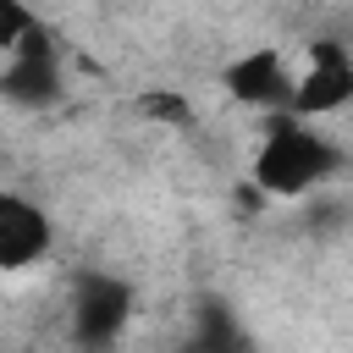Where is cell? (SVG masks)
<instances>
[{"label":"cell","mask_w":353,"mask_h":353,"mask_svg":"<svg viewBox=\"0 0 353 353\" xmlns=\"http://www.w3.org/2000/svg\"><path fill=\"white\" fill-rule=\"evenodd\" d=\"M143 121H160V127H193V105H188V94H176V88H149V94H138V105H132Z\"/></svg>","instance_id":"8"},{"label":"cell","mask_w":353,"mask_h":353,"mask_svg":"<svg viewBox=\"0 0 353 353\" xmlns=\"http://www.w3.org/2000/svg\"><path fill=\"white\" fill-rule=\"evenodd\" d=\"M55 243V226L44 215V204H33L28 193H0V270H28L33 259H44Z\"/></svg>","instance_id":"6"},{"label":"cell","mask_w":353,"mask_h":353,"mask_svg":"<svg viewBox=\"0 0 353 353\" xmlns=\"http://www.w3.org/2000/svg\"><path fill=\"white\" fill-rule=\"evenodd\" d=\"M342 171V149L303 116H270L259 154H254V188L276 199H298Z\"/></svg>","instance_id":"1"},{"label":"cell","mask_w":353,"mask_h":353,"mask_svg":"<svg viewBox=\"0 0 353 353\" xmlns=\"http://www.w3.org/2000/svg\"><path fill=\"white\" fill-rule=\"evenodd\" d=\"M221 83H226V94H232L237 105L265 110V121H270V116H292L298 72L287 66V55H281L276 44H254V50H243L237 61H226Z\"/></svg>","instance_id":"3"},{"label":"cell","mask_w":353,"mask_h":353,"mask_svg":"<svg viewBox=\"0 0 353 353\" xmlns=\"http://www.w3.org/2000/svg\"><path fill=\"white\" fill-rule=\"evenodd\" d=\"M0 88H6L11 105H28V110L61 99V55H55V44H50L44 28L28 33V39L6 55V66H0Z\"/></svg>","instance_id":"5"},{"label":"cell","mask_w":353,"mask_h":353,"mask_svg":"<svg viewBox=\"0 0 353 353\" xmlns=\"http://www.w3.org/2000/svg\"><path fill=\"white\" fill-rule=\"evenodd\" d=\"M66 320H72V342L83 353H110L121 342V331L132 325V281H121L110 270H83L72 281Z\"/></svg>","instance_id":"2"},{"label":"cell","mask_w":353,"mask_h":353,"mask_svg":"<svg viewBox=\"0 0 353 353\" xmlns=\"http://www.w3.org/2000/svg\"><path fill=\"white\" fill-rule=\"evenodd\" d=\"M347 99H353V50L342 39H314L303 55V72H298L292 116L320 121V116H336Z\"/></svg>","instance_id":"4"},{"label":"cell","mask_w":353,"mask_h":353,"mask_svg":"<svg viewBox=\"0 0 353 353\" xmlns=\"http://www.w3.org/2000/svg\"><path fill=\"white\" fill-rule=\"evenodd\" d=\"M176 353H254V336L243 331V320H237V309L226 298H199L188 342Z\"/></svg>","instance_id":"7"}]
</instances>
